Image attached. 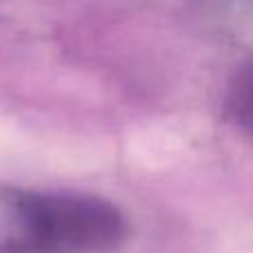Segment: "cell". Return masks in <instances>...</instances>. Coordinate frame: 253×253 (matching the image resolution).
Wrapping results in <instances>:
<instances>
[{
	"mask_svg": "<svg viewBox=\"0 0 253 253\" xmlns=\"http://www.w3.org/2000/svg\"><path fill=\"white\" fill-rule=\"evenodd\" d=\"M227 111L240 133L253 142V58L233 74L229 83Z\"/></svg>",
	"mask_w": 253,
	"mask_h": 253,
	"instance_id": "cell-1",
	"label": "cell"
}]
</instances>
